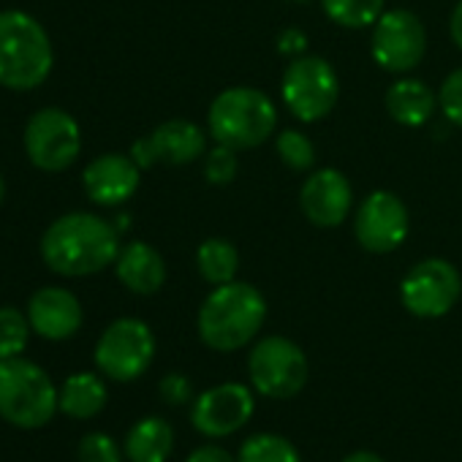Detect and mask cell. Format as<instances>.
Listing matches in <instances>:
<instances>
[{
	"mask_svg": "<svg viewBox=\"0 0 462 462\" xmlns=\"http://www.w3.org/2000/svg\"><path fill=\"white\" fill-rule=\"evenodd\" d=\"M196 267L207 283L223 286L235 281L240 270V254L228 240H207L196 254Z\"/></svg>",
	"mask_w": 462,
	"mask_h": 462,
	"instance_id": "cell-22",
	"label": "cell"
},
{
	"mask_svg": "<svg viewBox=\"0 0 462 462\" xmlns=\"http://www.w3.org/2000/svg\"><path fill=\"white\" fill-rule=\"evenodd\" d=\"M117 256V228L90 212H71L58 217L42 237L44 264L63 278L96 275L115 264Z\"/></svg>",
	"mask_w": 462,
	"mask_h": 462,
	"instance_id": "cell-1",
	"label": "cell"
},
{
	"mask_svg": "<svg viewBox=\"0 0 462 462\" xmlns=\"http://www.w3.org/2000/svg\"><path fill=\"white\" fill-rule=\"evenodd\" d=\"M77 457L79 462H123V451L117 440L106 432H88L79 440Z\"/></svg>",
	"mask_w": 462,
	"mask_h": 462,
	"instance_id": "cell-27",
	"label": "cell"
},
{
	"mask_svg": "<svg viewBox=\"0 0 462 462\" xmlns=\"http://www.w3.org/2000/svg\"><path fill=\"white\" fill-rule=\"evenodd\" d=\"M117 278L123 281V286L134 294H155L163 281H166V264L161 259V254L155 248H150L147 243H128L117 262Z\"/></svg>",
	"mask_w": 462,
	"mask_h": 462,
	"instance_id": "cell-18",
	"label": "cell"
},
{
	"mask_svg": "<svg viewBox=\"0 0 462 462\" xmlns=\"http://www.w3.org/2000/svg\"><path fill=\"white\" fill-rule=\"evenodd\" d=\"M79 150H82V134L69 112L50 106L28 120L25 152L36 169L63 171L77 161Z\"/></svg>",
	"mask_w": 462,
	"mask_h": 462,
	"instance_id": "cell-9",
	"label": "cell"
},
{
	"mask_svg": "<svg viewBox=\"0 0 462 462\" xmlns=\"http://www.w3.org/2000/svg\"><path fill=\"white\" fill-rule=\"evenodd\" d=\"M340 462H386V459L378 457L375 451H365V448H362V451H351V454L343 457Z\"/></svg>",
	"mask_w": 462,
	"mask_h": 462,
	"instance_id": "cell-34",
	"label": "cell"
},
{
	"mask_svg": "<svg viewBox=\"0 0 462 462\" xmlns=\"http://www.w3.org/2000/svg\"><path fill=\"white\" fill-rule=\"evenodd\" d=\"M281 93L294 117H300L302 123H316L335 109L340 82L332 63L316 55H302L286 69Z\"/></svg>",
	"mask_w": 462,
	"mask_h": 462,
	"instance_id": "cell-8",
	"label": "cell"
},
{
	"mask_svg": "<svg viewBox=\"0 0 462 462\" xmlns=\"http://www.w3.org/2000/svg\"><path fill=\"white\" fill-rule=\"evenodd\" d=\"M31 321L14 308H0V359H14L25 351L31 337Z\"/></svg>",
	"mask_w": 462,
	"mask_h": 462,
	"instance_id": "cell-25",
	"label": "cell"
},
{
	"mask_svg": "<svg viewBox=\"0 0 462 462\" xmlns=\"http://www.w3.org/2000/svg\"><path fill=\"white\" fill-rule=\"evenodd\" d=\"M237 169H240L237 150H231L226 144H217L204 161V174L212 185H228L237 177Z\"/></svg>",
	"mask_w": 462,
	"mask_h": 462,
	"instance_id": "cell-28",
	"label": "cell"
},
{
	"mask_svg": "<svg viewBox=\"0 0 462 462\" xmlns=\"http://www.w3.org/2000/svg\"><path fill=\"white\" fill-rule=\"evenodd\" d=\"M267 300L251 283L231 281L215 286V291L199 308V337L212 351H237L248 346L264 327Z\"/></svg>",
	"mask_w": 462,
	"mask_h": 462,
	"instance_id": "cell-2",
	"label": "cell"
},
{
	"mask_svg": "<svg viewBox=\"0 0 462 462\" xmlns=\"http://www.w3.org/2000/svg\"><path fill=\"white\" fill-rule=\"evenodd\" d=\"M28 321L44 340H69L82 327V305L69 289L47 286L31 297Z\"/></svg>",
	"mask_w": 462,
	"mask_h": 462,
	"instance_id": "cell-17",
	"label": "cell"
},
{
	"mask_svg": "<svg viewBox=\"0 0 462 462\" xmlns=\"http://www.w3.org/2000/svg\"><path fill=\"white\" fill-rule=\"evenodd\" d=\"M254 392L243 383H217L201 392L190 408L193 427L207 438H226L243 430L254 416Z\"/></svg>",
	"mask_w": 462,
	"mask_h": 462,
	"instance_id": "cell-13",
	"label": "cell"
},
{
	"mask_svg": "<svg viewBox=\"0 0 462 462\" xmlns=\"http://www.w3.org/2000/svg\"><path fill=\"white\" fill-rule=\"evenodd\" d=\"M152 356H155L152 329L139 319L112 321L96 346L98 370L117 383H128L144 375Z\"/></svg>",
	"mask_w": 462,
	"mask_h": 462,
	"instance_id": "cell-7",
	"label": "cell"
},
{
	"mask_svg": "<svg viewBox=\"0 0 462 462\" xmlns=\"http://www.w3.org/2000/svg\"><path fill=\"white\" fill-rule=\"evenodd\" d=\"M4 199H6V182H4V177H0V204H4Z\"/></svg>",
	"mask_w": 462,
	"mask_h": 462,
	"instance_id": "cell-35",
	"label": "cell"
},
{
	"mask_svg": "<svg viewBox=\"0 0 462 462\" xmlns=\"http://www.w3.org/2000/svg\"><path fill=\"white\" fill-rule=\"evenodd\" d=\"M278 155L294 171H305L316 163L313 142L300 131H281L278 134Z\"/></svg>",
	"mask_w": 462,
	"mask_h": 462,
	"instance_id": "cell-26",
	"label": "cell"
},
{
	"mask_svg": "<svg viewBox=\"0 0 462 462\" xmlns=\"http://www.w3.org/2000/svg\"><path fill=\"white\" fill-rule=\"evenodd\" d=\"M248 373L259 394L270 400H289L308 383V356L294 340L273 335L254 346Z\"/></svg>",
	"mask_w": 462,
	"mask_h": 462,
	"instance_id": "cell-6",
	"label": "cell"
},
{
	"mask_svg": "<svg viewBox=\"0 0 462 462\" xmlns=\"http://www.w3.org/2000/svg\"><path fill=\"white\" fill-rule=\"evenodd\" d=\"M427 50V33L416 14L394 9L378 17L373 31V58L392 74H405L419 66Z\"/></svg>",
	"mask_w": 462,
	"mask_h": 462,
	"instance_id": "cell-11",
	"label": "cell"
},
{
	"mask_svg": "<svg viewBox=\"0 0 462 462\" xmlns=\"http://www.w3.org/2000/svg\"><path fill=\"white\" fill-rule=\"evenodd\" d=\"M204 152V131L190 120H169L158 125L147 139H139L131 150V158L139 169H150L155 163L182 166L196 161Z\"/></svg>",
	"mask_w": 462,
	"mask_h": 462,
	"instance_id": "cell-14",
	"label": "cell"
},
{
	"mask_svg": "<svg viewBox=\"0 0 462 462\" xmlns=\"http://www.w3.org/2000/svg\"><path fill=\"white\" fill-rule=\"evenodd\" d=\"M185 462H237V459L231 457L226 448L207 443V446H199V448H193V451L188 454V459H185Z\"/></svg>",
	"mask_w": 462,
	"mask_h": 462,
	"instance_id": "cell-31",
	"label": "cell"
},
{
	"mask_svg": "<svg viewBox=\"0 0 462 462\" xmlns=\"http://www.w3.org/2000/svg\"><path fill=\"white\" fill-rule=\"evenodd\" d=\"M451 39H454V44L462 50V0H459V6H457L454 14H451Z\"/></svg>",
	"mask_w": 462,
	"mask_h": 462,
	"instance_id": "cell-33",
	"label": "cell"
},
{
	"mask_svg": "<svg viewBox=\"0 0 462 462\" xmlns=\"http://www.w3.org/2000/svg\"><path fill=\"white\" fill-rule=\"evenodd\" d=\"M354 235L370 254H392L408 237V209L389 190H373L356 209Z\"/></svg>",
	"mask_w": 462,
	"mask_h": 462,
	"instance_id": "cell-12",
	"label": "cell"
},
{
	"mask_svg": "<svg viewBox=\"0 0 462 462\" xmlns=\"http://www.w3.org/2000/svg\"><path fill=\"white\" fill-rule=\"evenodd\" d=\"M58 405L71 419H93L106 405V383L96 373H74L63 381Z\"/></svg>",
	"mask_w": 462,
	"mask_h": 462,
	"instance_id": "cell-21",
	"label": "cell"
},
{
	"mask_svg": "<svg viewBox=\"0 0 462 462\" xmlns=\"http://www.w3.org/2000/svg\"><path fill=\"white\" fill-rule=\"evenodd\" d=\"M193 389H190V381L180 373H171L161 381V397L169 402V405H185L190 400Z\"/></svg>",
	"mask_w": 462,
	"mask_h": 462,
	"instance_id": "cell-30",
	"label": "cell"
},
{
	"mask_svg": "<svg viewBox=\"0 0 462 462\" xmlns=\"http://www.w3.org/2000/svg\"><path fill=\"white\" fill-rule=\"evenodd\" d=\"M58 394L52 378L36 362L0 359V419L20 430H39L60 408Z\"/></svg>",
	"mask_w": 462,
	"mask_h": 462,
	"instance_id": "cell-4",
	"label": "cell"
},
{
	"mask_svg": "<svg viewBox=\"0 0 462 462\" xmlns=\"http://www.w3.org/2000/svg\"><path fill=\"white\" fill-rule=\"evenodd\" d=\"M55 55L47 31L25 12H0V85L33 90L52 71Z\"/></svg>",
	"mask_w": 462,
	"mask_h": 462,
	"instance_id": "cell-3",
	"label": "cell"
},
{
	"mask_svg": "<svg viewBox=\"0 0 462 462\" xmlns=\"http://www.w3.org/2000/svg\"><path fill=\"white\" fill-rule=\"evenodd\" d=\"M294 4H302V0H294Z\"/></svg>",
	"mask_w": 462,
	"mask_h": 462,
	"instance_id": "cell-36",
	"label": "cell"
},
{
	"mask_svg": "<svg viewBox=\"0 0 462 462\" xmlns=\"http://www.w3.org/2000/svg\"><path fill=\"white\" fill-rule=\"evenodd\" d=\"M386 109L400 125H421L435 112V93L421 79H400L386 93Z\"/></svg>",
	"mask_w": 462,
	"mask_h": 462,
	"instance_id": "cell-20",
	"label": "cell"
},
{
	"mask_svg": "<svg viewBox=\"0 0 462 462\" xmlns=\"http://www.w3.org/2000/svg\"><path fill=\"white\" fill-rule=\"evenodd\" d=\"M85 190L96 204L115 207L128 201L136 188H139V163L128 155L120 152H106L98 155L96 161L88 163L82 174Z\"/></svg>",
	"mask_w": 462,
	"mask_h": 462,
	"instance_id": "cell-16",
	"label": "cell"
},
{
	"mask_svg": "<svg viewBox=\"0 0 462 462\" xmlns=\"http://www.w3.org/2000/svg\"><path fill=\"white\" fill-rule=\"evenodd\" d=\"M123 448L131 462H166L174 448V430L161 416H144L128 430Z\"/></svg>",
	"mask_w": 462,
	"mask_h": 462,
	"instance_id": "cell-19",
	"label": "cell"
},
{
	"mask_svg": "<svg viewBox=\"0 0 462 462\" xmlns=\"http://www.w3.org/2000/svg\"><path fill=\"white\" fill-rule=\"evenodd\" d=\"M237 462H302L294 443L275 432H256L243 440Z\"/></svg>",
	"mask_w": 462,
	"mask_h": 462,
	"instance_id": "cell-23",
	"label": "cell"
},
{
	"mask_svg": "<svg viewBox=\"0 0 462 462\" xmlns=\"http://www.w3.org/2000/svg\"><path fill=\"white\" fill-rule=\"evenodd\" d=\"M281 52L283 55H300L305 47H308V36L302 33V31H286V33H281Z\"/></svg>",
	"mask_w": 462,
	"mask_h": 462,
	"instance_id": "cell-32",
	"label": "cell"
},
{
	"mask_svg": "<svg viewBox=\"0 0 462 462\" xmlns=\"http://www.w3.org/2000/svg\"><path fill=\"white\" fill-rule=\"evenodd\" d=\"M462 294V278L443 259H424L408 270L400 283V300L416 319L446 316Z\"/></svg>",
	"mask_w": 462,
	"mask_h": 462,
	"instance_id": "cell-10",
	"label": "cell"
},
{
	"mask_svg": "<svg viewBox=\"0 0 462 462\" xmlns=\"http://www.w3.org/2000/svg\"><path fill=\"white\" fill-rule=\"evenodd\" d=\"M278 125L273 101L256 88H228L209 106V134L231 150L259 147Z\"/></svg>",
	"mask_w": 462,
	"mask_h": 462,
	"instance_id": "cell-5",
	"label": "cell"
},
{
	"mask_svg": "<svg viewBox=\"0 0 462 462\" xmlns=\"http://www.w3.org/2000/svg\"><path fill=\"white\" fill-rule=\"evenodd\" d=\"M321 6L324 14L340 28H367L378 23L383 0H321Z\"/></svg>",
	"mask_w": 462,
	"mask_h": 462,
	"instance_id": "cell-24",
	"label": "cell"
},
{
	"mask_svg": "<svg viewBox=\"0 0 462 462\" xmlns=\"http://www.w3.org/2000/svg\"><path fill=\"white\" fill-rule=\"evenodd\" d=\"M438 101H440L443 115H446L454 125L462 128V69H457L454 74L446 77Z\"/></svg>",
	"mask_w": 462,
	"mask_h": 462,
	"instance_id": "cell-29",
	"label": "cell"
},
{
	"mask_svg": "<svg viewBox=\"0 0 462 462\" xmlns=\"http://www.w3.org/2000/svg\"><path fill=\"white\" fill-rule=\"evenodd\" d=\"M351 201H354V188L348 177L337 169H321L310 174L300 193L305 217L321 228L340 226L351 212Z\"/></svg>",
	"mask_w": 462,
	"mask_h": 462,
	"instance_id": "cell-15",
	"label": "cell"
}]
</instances>
